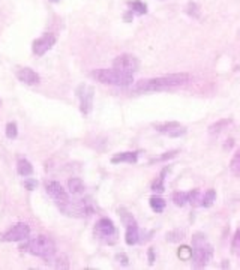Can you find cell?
<instances>
[{
    "label": "cell",
    "instance_id": "6da1fadb",
    "mask_svg": "<svg viewBox=\"0 0 240 270\" xmlns=\"http://www.w3.org/2000/svg\"><path fill=\"white\" fill-rule=\"evenodd\" d=\"M192 81L191 74L188 72H174L165 74L155 78L140 80L134 84L135 92L140 93H152V92H173V90L186 87Z\"/></svg>",
    "mask_w": 240,
    "mask_h": 270
},
{
    "label": "cell",
    "instance_id": "7a4b0ae2",
    "mask_svg": "<svg viewBox=\"0 0 240 270\" xmlns=\"http://www.w3.org/2000/svg\"><path fill=\"white\" fill-rule=\"evenodd\" d=\"M20 252L30 254L33 257L42 258L45 261H51L56 257V243L54 240L48 236H36L32 239H26L24 242L18 246Z\"/></svg>",
    "mask_w": 240,
    "mask_h": 270
},
{
    "label": "cell",
    "instance_id": "3957f363",
    "mask_svg": "<svg viewBox=\"0 0 240 270\" xmlns=\"http://www.w3.org/2000/svg\"><path fill=\"white\" fill-rule=\"evenodd\" d=\"M89 77L105 86H116V87H128L134 84V75L122 72L116 68H98L89 72Z\"/></svg>",
    "mask_w": 240,
    "mask_h": 270
},
{
    "label": "cell",
    "instance_id": "277c9868",
    "mask_svg": "<svg viewBox=\"0 0 240 270\" xmlns=\"http://www.w3.org/2000/svg\"><path fill=\"white\" fill-rule=\"evenodd\" d=\"M75 96L78 99V110L83 116H89L93 110L95 87L87 83H81L75 89Z\"/></svg>",
    "mask_w": 240,
    "mask_h": 270
},
{
    "label": "cell",
    "instance_id": "5b68a950",
    "mask_svg": "<svg viewBox=\"0 0 240 270\" xmlns=\"http://www.w3.org/2000/svg\"><path fill=\"white\" fill-rule=\"evenodd\" d=\"M44 189L48 194V197L51 200H54L56 204L59 206V209L63 212L65 207L71 201L69 200V192L65 189V186L60 183V182H57V180H47V182L44 183Z\"/></svg>",
    "mask_w": 240,
    "mask_h": 270
},
{
    "label": "cell",
    "instance_id": "8992f818",
    "mask_svg": "<svg viewBox=\"0 0 240 270\" xmlns=\"http://www.w3.org/2000/svg\"><path fill=\"white\" fill-rule=\"evenodd\" d=\"M95 236H98L99 239L105 240L108 242V245H113L117 242V228H116V224L113 222L111 218H99L96 222H95Z\"/></svg>",
    "mask_w": 240,
    "mask_h": 270
},
{
    "label": "cell",
    "instance_id": "52a82bcc",
    "mask_svg": "<svg viewBox=\"0 0 240 270\" xmlns=\"http://www.w3.org/2000/svg\"><path fill=\"white\" fill-rule=\"evenodd\" d=\"M30 233H32V230H30V225L27 222H17L9 230L0 234V240L6 243H18L29 239Z\"/></svg>",
    "mask_w": 240,
    "mask_h": 270
},
{
    "label": "cell",
    "instance_id": "ba28073f",
    "mask_svg": "<svg viewBox=\"0 0 240 270\" xmlns=\"http://www.w3.org/2000/svg\"><path fill=\"white\" fill-rule=\"evenodd\" d=\"M56 44H57V35L54 32H45L41 36L33 39V42H32V54L35 57H42L50 50H53Z\"/></svg>",
    "mask_w": 240,
    "mask_h": 270
},
{
    "label": "cell",
    "instance_id": "9c48e42d",
    "mask_svg": "<svg viewBox=\"0 0 240 270\" xmlns=\"http://www.w3.org/2000/svg\"><path fill=\"white\" fill-rule=\"evenodd\" d=\"M113 68L122 71V72H126V74L134 75L140 69V60L134 54L123 53V54H119L117 57H114V60H113Z\"/></svg>",
    "mask_w": 240,
    "mask_h": 270
},
{
    "label": "cell",
    "instance_id": "30bf717a",
    "mask_svg": "<svg viewBox=\"0 0 240 270\" xmlns=\"http://www.w3.org/2000/svg\"><path fill=\"white\" fill-rule=\"evenodd\" d=\"M215 255V249L209 242L194 246L192 248V261H194V267L195 269H203L209 264V261H212Z\"/></svg>",
    "mask_w": 240,
    "mask_h": 270
},
{
    "label": "cell",
    "instance_id": "8fae6325",
    "mask_svg": "<svg viewBox=\"0 0 240 270\" xmlns=\"http://www.w3.org/2000/svg\"><path fill=\"white\" fill-rule=\"evenodd\" d=\"M15 77L20 83L26 86H38L42 81L41 75L32 68H18L15 72Z\"/></svg>",
    "mask_w": 240,
    "mask_h": 270
},
{
    "label": "cell",
    "instance_id": "7c38bea8",
    "mask_svg": "<svg viewBox=\"0 0 240 270\" xmlns=\"http://www.w3.org/2000/svg\"><path fill=\"white\" fill-rule=\"evenodd\" d=\"M140 158V152L137 150H126V152H119L114 153L110 158V162L117 165V164H137Z\"/></svg>",
    "mask_w": 240,
    "mask_h": 270
},
{
    "label": "cell",
    "instance_id": "4fadbf2b",
    "mask_svg": "<svg viewBox=\"0 0 240 270\" xmlns=\"http://www.w3.org/2000/svg\"><path fill=\"white\" fill-rule=\"evenodd\" d=\"M140 239H141V230L138 227V222L125 227V243L128 246L138 245L140 243Z\"/></svg>",
    "mask_w": 240,
    "mask_h": 270
},
{
    "label": "cell",
    "instance_id": "5bb4252c",
    "mask_svg": "<svg viewBox=\"0 0 240 270\" xmlns=\"http://www.w3.org/2000/svg\"><path fill=\"white\" fill-rule=\"evenodd\" d=\"M170 171V167H164L161 170V173L152 180V183H150V191L153 194H164L165 192V179H167V174Z\"/></svg>",
    "mask_w": 240,
    "mask_h": 270
},
{
    "label": "cell",
    "instance_id": "9a60e30c",
    "mask_svg": "<svg viewBox=\"0 0 240 270\" xmlns=\"http://www.w3.org/2000/svg\"><path fill=\"white\" fill-rule=\"evenodd\" d=\"M233 123H234L233 117H222V119H218L216 122H213L212 125H209L207 132H209L210 135H218V134H221L222 131L228 129Z\"/></svg>",
    "mask_w": 240,
    "mask_h": 270
},
{
    "label": "cell",
    "instance_id": "2e32d148",
    "mask_svg": "<svg viewBox=\"0 0 240 270\" xmlns=\"http://www.w3.org/2000/svg\"><path fill=\"white\" fill-rule=\"evenodd\" d=\"M66 191L71 195H81L86 191V185H84V180L80 177H69L66 180Z\"/></svg>",
    "mask_w": 240,
    "mask_h": 270
},
{
    "label": "cell",
    "instance_id": "e0dca14e",
    "mask_svg": "<svg viewBox=\"0 0 240 270\" xmlns=\"http://www.w3.org/2000/svg\"><path fill=\"white\" fill-rule=\"evenodd\" d=\"M149 206L155 213H162L167 207V200L162 197V194H153L149 198Z\"/></svg>",
    "mask_w": 240,
    "mask_h": 270
},
{
    "label": "cell",
    "instance_id": "ac0fdd59",
    "mask_svg": "<svg viewBox=\"0 0 240 270\" xmlns=\"http://www.w3.org/2000/svg\"><path fill=\"white\" fill-rule=\"evenodd\" d=\"M126 6L129 11L134 12L135 17H143L149 12V6L146 2H143V0H128Z\"/></svg>",
    "mask_w": 240,
    "mask_h": 270
},
{
    "label": "cell",
    "instance_id": "d6986e66",
    "mask_svg": "<svg viewBox=\"0 0 240 270\" xmlns=\"http://www.w3.org/2000/svg\"><path fill=\"white\" fill-rule=\"evenodd\" d=\"M33 171H35L33 164L30 162L29 159L20 158V159L17 161V173H18V176H21V177H29V176H32V174H33Z\"/></svg>",
    "mask_w": 240,
    "mask_h": 270
},
{
    "label": "cell",
    "instance_id": "ffe728a7",
    "mask_svg": "<svg viewBox=\"0 0 240 270\" xmlns=\"http://www.w3.org/2000/svg\"><path fill=\"white\" fill-rule=\"evenodd\" d=\"M180 153V149H171V150H167V152L161 153L159 156H155L149 161V165H153V164H161V162H170L171 159L177 158Z\"/></svg>",
    "mask_w": 240,
    "mask_h": 270
},
{
    "label": "cell",
    "instance_id": "44dd1931",
    "mask_svg": "<svg viewBox=\"0 0 240 270\" xmlns=\"http://www.w3.org/2000/svg\"><path fill=\"white\" fill-rule=\"evenodd\" d=\"M182 126L180 122H176V120H168V122H161V123H153V129L159 134L168 135L173 129Z\"/></svg>",
    "mask_w": 240,
    "mask_h": 270
},
{
    "label": "cell",
    "instance_id": "7402d4cb",
    "mask_svg": "<svg viewBox=\"0 0 240 270\" xmlns=\"http://www.w3.org/2000/svg\"><path fill=\"white\" fill-rule=\"evenodd\" d=\"M216 201V191L213 188H210L207 191H204L201 194V203H200V207H204V209H209L212 207Z\"/></svg>",
    "mask_w": 240,
    "mask_h": 270
},
{
    "label": "cell",
    "instance_id": "603a6c76",
    "mask_svg": "<svg viewBox=\"0 0 240 270\" xmlns=\"http://www.w3.org/2000/svg\"><path fill=\"white\" fill-rule=\"evenodd\" d=\"M117 213H119V218H120V221H122V224H123L125 227L138 222V221L135 219V216L129 212V210H128L126 207H119V209H117Z\"/></svg>",
    "mask_w": 240,
    "mask_h": 270
},
{
    "label": "cell",
    "instance_id": "cb8c5ba5",
    "mask_svg": "<svg viewBox=\"0 0 240 270\" xmlns=\"http://www.w3.org/2000/svg\"><path fill=\"white\" fill-rule=\"evenodd\" d=\"M186 237L185 231L183 230H180V228H176V230H171L165 234V239H167V242L170 243H180V242H183Z\"/></svg>",
    "mask_w": 240,
    "mask_h": 270
},
{
    "label": "cell",
    "instance_id": "d4e9b609",
    "mask_svg": "<svg viewBox=\"0 0 240 270\" xmlns=\"http://www.w3.org/2000/svg\"><path fill=\"white\" fill-rule=\"evenodd\" d=\"M171 201L177 207H185L188 204V192L186 191H174L171 194Z\"/></svg>",
    "mask_w": 240,
    "mask_h": 270
},
{
    "label": "cell",
    "instance_id": "484cf974",
    "mask_svg": "<svg viewBox=\"0 0 240 270\" xmlns=\"http://www.w3.org/2000/svg\"><path fill=\"white\" fill-rule=\"evenodd\" d=\"M230 170L234 176L240 177V147L234 150V153L230 161Z\"/></svg>",
    "mask_w": 240,
    "mask_h": 270
},
{
    "label": "cell",
    "instance_id": "4316f807",
    "mask_svg": "<svg viewBox=\"0 0 240 270\" xmlns=\"http://www.w3.org/2000/svg\"><path fill=\"white\" fill-rule=\"evenodd\" d=\"M201 191L198 188H194L191 191H188V204L192 206L194 209L195 207H200V203H201Z\"/></svg>",
    "mask_w": 240,
    "mask_h": 270
},
{
    "label": "cell",
    "instance_id": "83f0119b",
    "mask_svg": "<svg viewBox=\"0 0 240 270\" xmlns=\"http://www.w3.org/2000/svg\"><path fill=\"white\" fill-rule=\"evenodd\" d=\"M177 257L180 261H189L192 258V246L189 245H180L177 248Z\"/></svg>",
    "mask_w": 240,
    "mask_h": 270
},
{
    "label": "cell",
    "instance_id": "f1b7e54d",
    "mask_svg": "<svg viewBox=\"0 0 240 270\" xmlns=\"http://www.w3.org/2000/svg\"><path fill=\"white\" fill-rule=\"evenodd\" d=\"M185 12L191 17V18H200L201 15V6L195 2H188V5L185 6Z\"/></svg>",
    "mask_w": 240,
    "mask_h": 270
},
{
    "label": "cell",
    "instance_id": "f546056e",
    "mask_svg": "<svg viewBox=\"0 0 240 270\" xmlns=\"http://www.w3.org/2000/svg\"><path fill=\"white\" fill-rule=\"evenodd\" d=\"M206 242H209V240H207V234L203 233V231H195L192 234V237H191V246L192 248L194 246H198V245H203Z\"/></svg>",
    "mask_w": 240,
    "mask_h": 270
},
{
    "label": "cell",
    "instance_id": "4dcf8cb0",
    "mask_svg": "<svg viewBox=\"0 0 240 270\" xmlns=\"http://www.w3.org/2000/svg\"><path fill=\"white\" fill-rule=\"evenodd\" d=\"M5 135L9 140H15L18 137V125L15 122H8L5 126Z\"/></svg>",
    "mask_w": 240,
    "mask_h": 270
},
{
    "label": "cell",
    "instance_id": "1f68e13d",
    "mask_svg": "<svg viewBox=\"0 0 240 270\" xmlns=\"http://www.w3.org/2000/svg\"><path fill=\"white\" fill-rule=\"evenodd\" d=\"M38 186H39V180H36L35 177L29 176L23 180V188L26 191H35V189H38Z\"/></svg>",
    "mask_w": 240,
    "mask_h": 270
},
{
    "label": "cell",
    "instance_id": "d6a6232c",
    "mask_svg": "<svg viewBox=\"0 0 240 270\" xmlns=\"http://www.w3.org/2000/svg\"><path fill=\"white\" fill-rule=\"evenodd\" d=\"M186 132H188V129H186V126H179V128H176V129H173L170 134H168V137L170 138H180V137H183V135H186Z\"/></svg>",
    "mask_w": 240,
    "mask_h": 270
},
{
    "label": "cell",
    "instance_id": "836d02e7",
    "mask_svg": "<svg viewBox=\"0 0 240 270\" xmlns=\"http://www.w3.org/2000/svg\"><path fill=\"white\" fill-rule=\"evenodd\" d=\"M231 249L233 251H239L240 249V227L236 230L234 236H233V240H231Z\"/></svg>",
    "mask_w": 240,
    "mask_h": 270
},
{
    "label": "cell",
    "instance_id": "e575fe53",
    "mask_svg": "<svg viewBox=\"0 0 240 270\" xmlns=\"http://www.w3.org/2000/svg\"><path fill=\"white\" fill-rule=\"evenodd\" d=\"M114 260L120 264V266H128L129 264V257L125 252H117L114 255Z\"/></svg>",
    "mask_w": 240,
    "mask_h": 270
},
{
    "label": "cell",
    "instance_id": "d590c367",
    "mask_svg": "<svg viewBox=\"0 0 240 270\" xmlns=\"http://www.w3.org/2000/svg\"><path fill=\"white\" fill-rule=\"evenodd\" d=\"M147 261H149L150 266L155 264V261H156V251H155V248H152V246H150V248L147 249Z\"/></svg>",
    "mask_w": 240,
    "mask_h": 270
},
{
    "label": "cell",
    "instance_id": "8d00e7d4",
    "mask_svg": "<svg viewBox=\"0 0 240 270\" xmlns=\"http://www.w3.org/2000/svg\"><path fill=\"white\" fill-rule=\"evenodd\" d=\"M134 18H135V15H134V12L129 11V9H126V11L123 12V15H122V20H123L125 23H132Z\"/></svg>",
    "mask_w": 240,
    "mask_h": 270
},
{
    "label": "cell",
    "instance_id": "74e56055",
    "mask_svg": "<svg viewBox=\"0 0 240 270\" xmlns=\"http://www.w3.org/2000/svg\"><path fill=\"white\" fill-rule=\"evenodd\" d=\"M233 146H234V140L233 138H228L227 143L224 144V150H230V149H233Z\"/></svg>",
    "mask_w": 240,
    "mask_h": 270
},
{
    "label": "cell",
    "instance_id": "f35d334b",
    "mask_svg": "<svg viewBox=\"0 0 240 270\" xmlns=\"http://www.w3.org/2000/svg\"><path fill=\"white\" fill-rule=\"evenodd\" d=\"M222 261H224V263L221 264V267H222V269H228V267H230V261H228V260H222Z\"/></svg>",
    "mask_w": 240,
    "mask_h": 270
},
{
    "label": "cell",
    "instance_id": "ab89813d",
    "mask_svg": "<svg viewBox=\"0 0 240 270\" xmlns=\"http://www.w3.org/2000/svg\"><path fill=\"white\" fill-rule=\"evenodd\" d=\"M50 3H53V5H57V3H60V0H48Z\"/></svg>",
    "mask_w": 240,
    "mask_h": 270
},
{
    "label": "cell",
    "instance_id": "60d3db41",
    "mask_svg": "<svg viewBox=\"0 0 240 270\" xmlns=\"http://www.w3.org/2000/svg\"><path fill=\"white\" fill-rule=\"evenodd\" d=\"M2 105H3V101H2V98H0V110H2Z\"/></svg>",
    "mask_w": 240,
    "mask_h": 270
},
{
    "label": "cell",
    "instance_id": "b9f144b4",
    "mask_svg": "<svg viewBox=\"0 0 240 270\" xmlns=\"http://www.w3.org/2000/svg\"><path fill=\"white\" fill-rule=\"evenodd\" d=\"M239 257H240V254H239Z\"/></svg>",
    "mask_w": 240,
    "mask_h": 270
}]
</instances>
